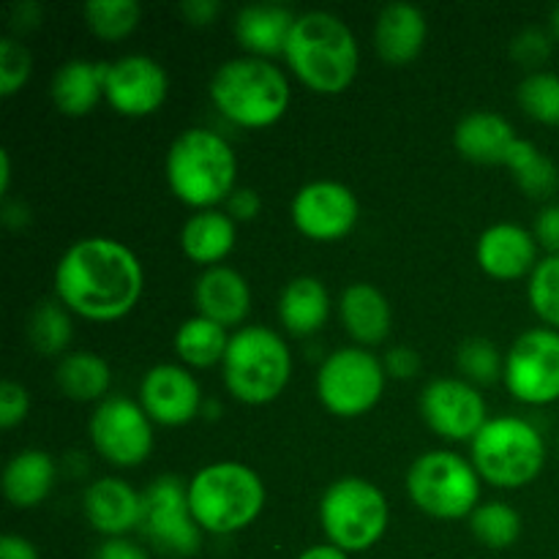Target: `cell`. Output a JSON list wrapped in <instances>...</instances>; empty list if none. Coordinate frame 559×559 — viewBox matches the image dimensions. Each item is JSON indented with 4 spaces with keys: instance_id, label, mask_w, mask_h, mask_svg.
<instances>
[{
    "instance_id": "36",
    "label": "cell",
    "mask_w": 559,
    "mask_h": 559,
    "mask_svg": "<svg viewBox=\"0 0 559 559\" xmlns=\"http://www.w3.org/2000/svg\"><path fill=\"white\" fill-rule=\"evenodd\" d=\"M519 104L530 118L559 126V76L551 71H533L519 82Z\"/></svg>"
},
{
    "instance_id": "7",
    "label": "cell",
    "mask_w": 559,
    "mask_h": 559,
    "mask_svg": "<svg viewBox=\"0 0 559 559\" xmlns=\"http://www.w3.org/2000/svg\"><path fill=\"white\" fill-rule=\"evenodd\" d=\"M546 462L544 437L522 418H495L475 435L473 464L484 480L500 489L533 484Z\"/></svg>"
},
{
    "instance_id": "19",
    "label": "cell",
    "mask_w": 559,
    "mask_h": 559,
    "mask_svg": "<svg viewBox=\"0 0 559 559\" xmlns=\"http://www.w3.org/2000/svg\"><path fill=\"white\" fill-rule=\"evenodd\" d=\"M85 516L93 530L107 538H123L140 530L142 495L120 478H98L85 491Z\"/></svg>"
},
{
    "instance_id": "3",
    "label": "cell",
    "mask_w": 559,
    "mask_h": 559,
    "mask_svg": "<svg viewBox=\"0 0 559 559\" xmlns=\"http://www.w3.org/2000/svg\"><path fill=\"white\" fill-rule=\"evenodd\" d=\"M164 173L180 202L197 211H213L235 191L238 158L229 142L216 131L186 129L169 145Z\"/></svg>"
},
{
    "instance_id": "13",
    "label": "cell",
    "mask_w": 559,
    "mask_h": 559,
    "mask_svg": "<svg viewBox=\"0 0 559 559\" xmlns=\"http://www.w3.org/2000/svg\"><path fill=\"white\" fill-rule=\"evenodd\" d=\"M91 440L115 467H140L153 451V420L131 399H104L91 415Z\"/></svg>"
},
{
    "instance_id": "50",
    "label": "cell",
    "mask_w": 559,
    "mask_h": 559,
    "mask_svg": "<svg viewBox=\"0 0 559 559\" xmlns=\"http://www.w3.org/2000/svg\"><path fill=\"white\" fill-rule=\"evenodd\" d=\"M11 186V156L9 151H0V194H9Z\"/></svg>"
},
{
    "instance_id": "45",
    "label": "cell",
    "mask_w": 559,
    "mask_h": 559,
    "mask_svg": "<svg viewBox=\"0 0 559 559\" xmlns=\"http://www.w3.org/2000/svg\"><path fill=\"white\" fill-rule=\"evenodd\" d=\"M180 11L191 25H211L213 16L222 11V3L218 0H186Z\"/></svg>"
},
{
    "instance_id": "26",
    "label": "cell",
    "mask_w": 559,
    "mask_h": 559,
    "mask_svg": "<svg viewBox=\"0 0 559 559\" xmlns=\"http://www.w3.org/2000/svg\"><path fill=\"white\" fill-rule=\"evenodd\" d=\"M58 469L49 453L27 448L9 459L3 469V495L14 508H36L52 491Z\"/></svg>"
},
{
    "instance_id": "39",
    "label": "cell",
    "mask_w": 559,
    "mask_h": 559,
    "mask_svg": "<svg viewBox=\"0 0 559 559\" xmlns=\"http://www.w3.org/2000/svg\"><path fill=\"white\" fill-rule=\"evenodd\" d=\"M511 55H513V60H516V63L535 69V66H540L551 55L549 36H546V33H540V31H535V27H530V31L519 33V36L513 38Z\"/></svg>"
},
{
    "instance_id": "1",
    "label": "cell",
    "mask_w": 559,
    "mask_h": 559,
    "mask_svg": "<svg viewBox=\"0 0 559 559\" xmlns=\"http://www.w3.org/2000/svg\"><path fill=\"white\" fill-rule=\"evenodd\" d=\"M142 265L134 251L112 238L71 243L55 267V293L74 314L93 322L120 320L142 295Z\"/></svg>"
},
{
    "instance_id": "51",
    "label": "cell",
    "mask_w": 559,
    "mask_h": 559,
    "mask_svg": "<svg viewBox=\"0 0 559 559\" xmlns=\"http://www.w3.org/2000/svg\"><path fill=\"white\" fill-rule=\"evenodd\" d=\"M551 27H555L557 38H559V5L555 9V14H551Z\"/></svg>"
},
{
    "instance_id": "29",
    "label": "cell",
    "mask_w": 559,
    "mask_h": 559,
    "mask_svg": "<svg viewBox=\"0 0 559 559\" xmlns=\"http://www.w3.org/2000/svg\"><path fill=\"white\" fill-rule=\"evenodd\" d=\"M55 380H58L60 391L74 402H104L109 385H112V371L102 355L80 349L60 360Z\"/></svg>"
},
{
    "instance_id": "4",
    "label": "cell",
    "mask_w": 559,
    "mask_h": 559,
    "mask_svg": "<svg viewBox=\"0 0 559 559\" xmlns=\"http://www.w3.org/2000/svg\"><path fill=\"white\" fill-rule=\"evenodd\" d=\"M211 98L218 112L246 129L273 126L289 107V82L267 58H233L216 69Z\"/></svg>"
},
{
    "instance_id": "38",
    "label": "cell",
    "mask_w": 559,
    "mask_h": 559,
    "mask_svg": "<svg viewBox=\"0 0 559 559\" xmlns=\"http://www.w3.org/2000/svg\"><path fill=\"white\" fill-rule=\"evenodd\" d=\"M33 71L27 47L16 38H0V96H14Z\"/></svg>"
},
{
    "instance_id": "10",
    "label": "cell",
    "mask_w": 559,
    "mask_h": 559,
    "mask_svg": "<svg viewBox=\"0 0 559 559\" xmlns=\"http://www.w3.org/2000/svg\"><path fill=\"white\" fill-rule=\"evenodd\" d=\"M385 366L371 349L342 347L317 371V396L338 418L366 415L385 391Z\"/></svg>"
},
{
    "instance_id": "28",
    "label": "cell",
    "mask_w": 559,
    "mask_h": 559,
    "mask_svg": "<svg viewBox=\"0 0 559 559\" xmlns=\"http://www.w3.org/2000/svg\"><path fill=\"white\" fill-rule=\"evenodd\" d=\"M328 314H331V295L314 276L293 278L278 298V320L295 336L317 333L328 322Z\"/></svg>"
},
{
    "instance_id": "22",
    "label": "cell",
    "mask_w": 559,
    "mask_h": 559,
    "mask_svg": "<svg viewBox=\"0 0 559 559\" xmlns=\"http://www.w3.org/2000/svg\"><path fill=\"white\" fill-rule=\"evenodd\" d=\"M298 16L278 3H251L235 16V36L254 58H273L284 52Z\"/></svg>"
},
{
    "instance_id": "48",
    "label": "cell",
    "mask_w": 559,
    "mask_h": 559,
    "mask_svg": "<svg viewBox=\"0 0 559 559\" xmlns=\"http://www.w3.org/2000/svg\"><path fill=\"white\" fill-rule=\"evenodd\" d=\"M298 559H349V555L338 549V546L325 544V546H311V549H306Z\"/></svg>"
},
{
    "instance_id": "31",
    "label": "cell",
    "mask_w": 559,
    "mask_h": 559,
    "mask_svg": "<svg viewBox=\"0 0 559 559\" xmlns=\"http://www.w3.org/2000/svg\"><path fill=\"white\" fill-rule=\"evenodd\" d=\"M506 167L516 178L519 189L530 197H551L559 186V173L551 158H546L533 142L516 140L508 151Z\"/></svg>"
},
{
    "instance_id": "6",
    "label": "cell",
    "mask_w": 559,
    "mask_h": 559,
    "mask_svg": "<svg viewBox=\"0 0 559 559\" xmlns=\"http://www.w3.org/2000/svg\"><path fill=\"white\" fill-rule=\"evenodd\" d=\"M227 391L243 404H267L278 399L293 374V355L276 331L262 325L240 328L229 336L224 355Z\"/></svg>"
},
{
    "instance_id": "15",
    "label": "cell",
    "mask_w": 559,
    "mask_h": 559,
    "mask_svg": "<svg viewBox=\"0 0 559 559\" xmlns=\"http://www.w3.org/2000/svg\"><path fill=\"white\" fill-rule=\"evenodd\" d=\"M358 200L338 180L306 183L293 200V222L311 240H342L358 224Z\"/></svg>"
},
{
    "instance_id": "25",
    "label": "cell",
    "mask_w": 559,
    "mask_h": 559,
    "mask_svg": "<svg viewBox=\"0 0 559 559\" xmlns=\"http://www.w3.org/2000/svg\"><path fill=\"white\" fill-rule=\"evenodd\" d=\"M109 63H96V60L76 58L60 66L52 76V102L55 107L71 118L93 112L98 98L104 96L107 85Z\"/></svg>"
},
{
    "instance_id": "41",
    "label": "cell",
    "mask_w": 559,
    "mask_h": 559,
    "mask_svg": "<svg viewBox=\"0 0 559 559\" xmlns=\"http://www.w3.org/2000/svg\"><path fill=\"white\" fill-rule=\"evenodd\" d=\"M382 366H385L388 374L396 377V380H409V377H415L420 371V358H418V353H415V349L399 344V347L388 349Z\"/></svg>"
},
{
    "instance_id": "43",
    "label": "cell",
    "mask_w": 559,
    "mask_h": 559,
    "mask_svg": "<svg viewBox=\"0 0 559 559\" xmlns=\"http://www.w3.org/2000/svg\"><path fill=\"white\" fill-rule=\"evenodd\" d=\"M535 240L551 254H559V205H546L535 218Z\"/></svg>"
},
{
    "instance_id": "40",
    "label": "cell",
    "mask_w": 559,
    "mask_h": 559,
    "mask_svg": "<svg viewBox=\"0 0 559 559\" xmlns=\"http://www.w3.org/2000/svg\"><path fill=\"white\" fill-rule=\"evenodd\" d=\"M27 409H31V396H27L25 388L14 380H5L0 385V426L14 429L16 424L27 418Z\"/></svg>"
},
{
    "instance_id": "23",
    "label": "cell",
    "mask_w": 559,
    "mask_h": 559,
    "mask_svg": "<svg viewBox=\"0 0 559 559\" xmlns=\"http://www.w3.org/2000/svg\"><path fill=\"white\" fill-rule=\"evenodd\" d=\"M338 314H342L344 331L364 347L382 344L391 333V304L374 284H349L338 300Z\"/></svg>"
},
{
    "instance_id": "32",
    "label": "cell",
    "mask_w": 559,
    "mask_h": 559,
    "mask_svg": "<svg viewBox=\"0 0 559 559\" xmlns=\"http://www.w3.org/2000/svg\"><path fill=\"white\" fill-rule=\"evenodd\" d=\"M27 338L41 355H60L71 342V317L60 300H44L27 320Z\"/></svg>"
},
{
    "instance_id": "5",
    "label": "cell",
    "mask_w": 559,
    "mask_h": 559,
    "mask_svg": "<svg viewBox=\"0 0 559 559\" xmlns=\"http://www.w3.org/2000/svg\"><path fill=\"white\" fill-rule=\"evenodd\" d=\"M189 506L202 533L233 535L249 527L262 513L265 484L246 464H207L191 478Z\"/></svg>"
},
{
    "instance_id": "24",
    "label": "cell",
    "mask_w": 559,
    "mask_h": 559,
    "mask_svg": "<svg viewBox=\"0 0 559 559\" xmlns=\"http://www.w3.org/2000/svg\"><path fill=\"white\" fill-rule=\"evenodd\" d=\"M516 140L513 126L502 115L489 112V109L464 115L453 131L456 151L475 164H506L508 151Z\"/></svg>"
},
{
    "instance_id": "33",
    "label": "cell",
    "mask_w": 559,
    "mask_h": 559,
    "mask_svg": "<svg viewBox=\"0 0 559 559\" xmlns=\"http://www.w3.org/2000/svg\"><path fill=\"white\" fill-rule=\"evenodd\" d=\"M469 530L489 549H508L522 538V516L506 502H484L469 516Z\"/></svg>"
},
{
    "instance_id": "47",
    "label": "cell",
    "mask_w": 559,
    "mask_h": 559,
    "mask_svg": "<svg viewBox=\"0 0 559 559\" xmlns=\"http://www.w3.org/2000/svg\"><path fill=\"white\" fill-rule=\"evenodd\" d=\"M11 20H14L16 31H31V27L41 22V5L33 3V0H22L14 9V14H11Z\"/></svg>"
},
{
    "instance_id": "49",
    "label": "cell",
    "mask_w": 559,
    "mask_h": 559,
    "mask_svg": "<svg viewBox=\"0 0 559 559\" xmlns=\"http://www.w3.org/2000/svg\"><path fill=\"white\" fill-rule=\"evenodd\" d=\"M3 222L9 224V227H25V224H27V207L22 205V202H5Z\"/></svg>"
},
{
    "instance_id": "12",
    "label": "cell",
    "mask_w": 559,
    "mask_h": 559,
    "mask_svg": "<svg viewBox=\"0 0 559 559\" xmlns=\"http://www.w3.org/2000/svg\"><path fill=\"white\" fill-rule=\"evenodd\" d=\"M506 388L524 404H551L559 399V333L533 328L513 342L506 355Z\"/></svg>"
},
{
    "instance_id": "27",
    "label": "cell",
    "mask_w": 559,
    "mask_h": 559,
    "mask_svg": "<svg viewBox=\"0 0 559 559\" xmlns=\"http://www.w3.org/2000/svg\"><path fill=\"white\" fill-rule=\"evenodd\" d=\"M235 238H238V224L227 211L213 207V211H197L183 224L180 246L191 262L213 267L233 251Z\"/></svg>"
},
{
    "instance_id": "21",
    "label": "cell",
    "mask_w": 559,
    "mask_h": 559,
    "mask_svg": "<svg viewBox=\"0 0 559 559\" xmlns=\"http://www.w3.org/2000/svg\"><path fill=\"white\" fill-rule=\"evenodd\" d=\"M426 44V16L418 5L388 3L374 25V47L385 63L404 66L420 55Z\"/></svg>"
},
{
    "instance_id": "8",
    "label": "cell",
    "mask_w": 559,
    "mask_h": 559,
    "mask_svg": "<svg viewBox=\"0 0 559 559\" xmlns=\"http://www.w3.org/2000/svg\"><path fill=\"white\" fill-rule=\"evenodd\" d=\"M391 508L385 495L366 478H338L320 502V522L328 540L347 555L371 549L385 535Z\"/></svg>"
},
{
    "instance_id": "42",
    "label": "cell",
    "mask_w": 559,
    "mask_h": 559,
    "mask_svg": "<svg viewBox=\"0 0 559 559\" xmlns=\"http://www.w3.org/2000/svg\"><path fill=\"white\" fill-rule=\"evenodd\" d=\"M262 200L254 189H235L227 200V213L233 216V222H251V218L260 216Z\"/></svg>"
},
{
    "instance_id": "44",
    "label": "cell",
    "mask_w": 559,
    "mask_h": 559,
    "mask_svg": "<svg viewBox=\"0 0 559 559\" xmlns=\"http://www.w3.org/2000/svg\"><path fill=\"white\" fill-rule=\"evenodd\" d=\"M96 559H147L145 551L126 538H107L98 546Z\"/></svg>"
},
{
    "instance_id": "9",
    "label": "cell",
    "mask_w": 559,
    "mask_h": 559,
    "mask_svg": "<svg viewBox=\"0 0 559 559\" xmlns=\"http://www.w3.org/2000/svg\"><path fill=\"white\" fill-rule=\"evenodd\" d=\"M407 495L435 519L473 516L480 500V475L475 464L453 451H429L415 459L407 473Z\"/></svg>"
},
{
    "instance_id": "35",
    "label": "cell",
    "mask_w": 559,
    "mask_h": 559,
    "mask_svg": "<svg viewBox=\"0 0 559 559\" xmlns=\"http://www.w3.org/2000/svg\"><path fill=\"white\" fill-rule=\"evenodd\" d=\"M456 366L473 385H491L506 374V360H502L500 347L484 336L462 342L456 353Z\"/></svg>"
},
{
    "instance_id": "16",
    "label": "cell",
    "mask_w": 559,
    "mask_h": 559,
    "mask_svg": "<svg viewBox=\"0 0 559 559\" xmlns=\"http://www.w3.org/2000/svg\"><path fill=\"white\" fill-rule=\"evenodd\" d=\"M167 71L162 69L158 60L147 58V55H123L109 63L104 96L115 112L142 118L162 107L167 98Z\"/></svg>"
},
{
    "instance_id": "11",
    "label": "cell",
    "mask_w": 559,
    "mask_h": 559,
    "mask_svg": "<svg viewBox=\"0 0 559 559\" xmlns=\"http://www.w3.org/2000/svg\"><path fill=\"white\" fill-rule=\"evenodd\" d=\"M142 535L162 555L191 557L202 546V527L189 506V486L162 475L142 491Z\"/></svg>"
},
{
    "instance_id": "18",
    "label": "cell",
    "mask_w": 559,
    "mask_h": 559,
    "mask_svg": "<svg viewBox=\"0 0 559 559\" xmlns=\"http://www.w3.org/2000/svg\"><path fill=\"white\" fill-rule=\"evenodd\" d=\"M475 257L489 276L513 282L535 271L538 246H535V235H530L519 224H495L478 238Z\"/></svg>"
},
{
    "instance_id": "30",
    "label": "cell",
    "mask_w": 559,
    "mask_h": 559,
    "mask_svg": "<svg viewBox=\"0 0 559 559\" xmlns=\"http://www.w3.org/2000/svg\"><path fill=\"white\" fill-rule=\"evenodd\" d=\"M227 347L229 336L224 325L202 314L189 317L175 333V353L186 366H194V369H211V366L224 364Z\"/></svg>"
},
{
    "instance_id": "34",
    "label": "cell",
    "mask_w": 559,
    "mask_h": 559,
    "mask_svg": "<svg viewBox=\"0 0 559 559\" xmlns=\"http://www.w3.org/2000/svg\"><path fill=\"white\" fill-rule=\"evenodd\" d=\"M142 9L136 0H91L85 5V20L96 36L118 41L140 25Z\"/></svg>"
},
{
    "instance_id": "20",
    "label": "cell",
    "mask_w": 559,
    "mask_h": 559,
    "mask_svg": "<svg viewBox=\"0 0 559 559\" xmlns=\"http://www.w3.org/2000/svg\"><path fill=\"white\" fill-rule=\"evenodd\" d=\"M194 304L202 317L218 325H240L251 309L249 282L227 265H213L197 278Z\"/></svg>"
},
{
    "instance_id": "37",
    "label": "cell",
    "mask_w": 559,
    "mask_h": 559,
    "mask_svg": "<svg viewBox=\"0 0 559 559\" xmlns=\"http://www.w3.org/2000/svg\"><path fill=\"white\" fill-rule=\"evenodd\" d=\"M530 304L535 314L559 328V254H549L530 273Z\"/></svg>"
},
{
    "instance_id": "2",
    "label": "cell",
    "mask_w": 559,
    "mask_h": 559,
    "mask_svg": "<svg viewBox=\"0 0 559 559\" xmlns=\"http://www.w3.org/2000/svg\"><path fill=\"white\" fill-rule=\"evenodd\" d=\"M284 58L306 87L333 96L347 91L358 74V38L342 16L306 11L295 20Z\"/></svg>"
},
{
    "instance_id": "17",
    "label": "cell",
    "mask_w": 559,
    "mask_h": 559,
    "mask_svg": "<svg viewBox=\"0 0 559 559\" xmlns=\"http://www.w3.org/2000/svg\"><path fill=\"white\" fill-rule=\"evenodd\" d=\"M140 404L153 424L183 426L202 409L200 382L183 366L158 364L142 377Z\"/></svg>"
},
{
    "instance_id": "14",
    "label": "cell",
    "mask_w": 559,
    "mask_h": 559,
    "mask_svg": "<svg viewBox=\"0 0 559 559\" xmlns=\"http://www.w3.org/2000/svg\"><path fill=\"white\" fill-rule=\"evenodd\" d=\"M420 415L435 435L451 442L475 440L480 429L489 424L486 402L478 388L467 380L442 377L431 380L420 393Z\"/></svg>"
},
{
    "instance_id": "46",
    "label": "cell",
    "mask_w": 559,
    "mask_h": 559,
    "mask_svg": "<svg viewBox=\"0 0 559 559\" xmlns=\"http://www.w3.org/2000/svg\"><path fill=\"white\" fill-rule=\"evenodd\" d=\"M0 559H38V551L22 535H3L0 538Z\"/></svg>"
}]
</instances>
